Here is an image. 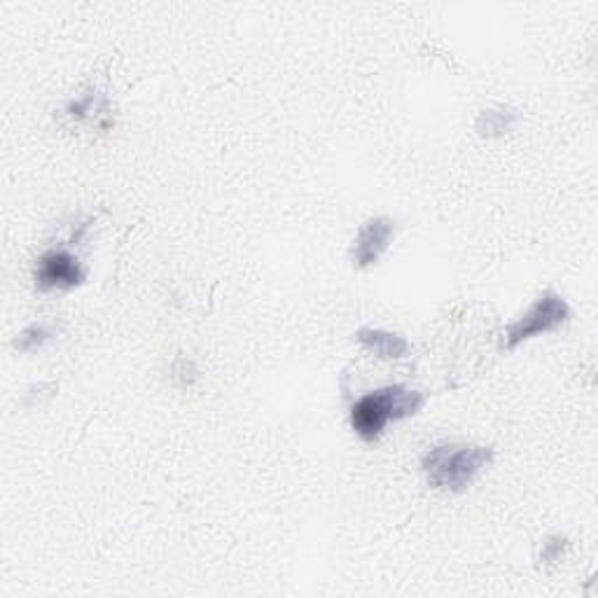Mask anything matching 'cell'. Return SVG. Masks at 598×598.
<instances>
[{
  "label": "cell",
  "mask_w": 598,
  "mask_h": 598,
  "mask_svg": "<svg viewBox=\"0 0 598 598\" xmlns=\"http://www.w3.org/2000/svg\"><path fill=\"white\" fill-rule=\"evenodd\" d=\"M356 339L373 350L375 356L379 358H386V360H394V358H405L409 354V342L402 339L400 335H394V333H386V329H373V327H365L360 329V333L356 335Z\"/></svg>",
  "instance_id": "6"
},
{
  "label": "cell",
  "mask_w": 598,
  "mask_h": 598,
  "mask_svg": "<svg viewBox=\"0 0 598 598\" xmlns=\"http://www.w3.org/2000/svg\"><path fill=\"white\" fill-rule=\"evenodd\" d=\"M493 449L480 444H440L423 457V474L432 489L463 493L491 465Z\"/></svg>",
  "instance_id": "2"
},
{
  "label": "cell",
  "mask_w": 598,
  "mask_h": 598,
  "mask_svg": "<svg viewBox=\"0 0 598 598\" xmlns=\"http://www.w3.org/2000/svg\"><path fill=\"white\" fill-rule=\"evenodd\" d=\"M396 237V222L390 218H375L367 220L356 239L354 245V264L360 266V270H367L381 260V255L388 251L390 241Z\"/></svg>",
  "instance_id": "5"
},
{
  "label": "cell",
  "mask_w": 598,
  "mask_h": 598,
  "mask_svg": "<svg viewBox=\"0 0 598 598\" xmlns=\"http://www.w3.org/2000/svg\"><path fill=\"white\" fill-rule=\"evenodd\" d=\"M568 318H570L568 302L559 293L547 291L538 300H535V304L528 308V312L522 318H517L512 325H507L503 346L507 350H514L520 344H524V342H528L533 337L554 333V329H559Z\"/></svg>",
  "instance_id": "3"
},
{
  "label": "cell",
  "mask_w": 598,
  "mask_h": 598,
  "mask_svg": "<svg viewBox=\"0 0 598 598\" xmlns=\"http://www.w3.org/2000/svg\"><path fill=\"white\" fill-rule=\"evenodd\" d=\"M85 281V270L66 251H50L38 260L35 266V287L40 293L50 291H71Z\"/></svg>",
  "instance_id": "4"
},
{
  "label": "cell",
  "mask_w": 598,
  "mask_h": 598,
  "mask_svg": "<svg viewBox=\"0 0 598 598\" xmlns=\"http://www.w3.org/2000/svg\"><path fill=\"white\" fill-rule=\"evenodd\" d=\"M423 402V394L407 386H386L373 390V394L363 396L350 407V428L365 442H375L390 421L415 417Z\"/></svg>",
  "instance_id": "1"
},
{
  "label": "cell",
  "mask_w": 598,
  "mask_h": 598,
  "mask_svg": "<svg viewBox=\"0 0 598 598\" xmlns=\"http://www.w3.org/2000/svg\"><path fill=\"white\" fill-rule=\"evenodd\" d=\"M514 119H517V115H514L512 111H484L478 119V129L482 136H501L505 132H510V127L514 125Z\"/></svg>",
  "instance_id": "7"
},
{
  "label": "cell",
  "mask_w": 598,
  "mask_h": 598,
  "mask_svg": "<svg viewBox=\"0 0 598 598\" xmlns=\"http://www.w3.org/2000/svg\"><path fill=\"white\" fill-rule=\"evenodd\" d=\"M570 543L564 538V535H552V538L543 545V554H541V559L545 564H556V562H562L564 559V554L568 552Z\"/></svg>",
  "instance_id": "9"
},
{
  "label": "cell",
  "mask_w": 598,
  "mask_h": 598,
  "mask_svg": "<svg viewBox=\"0 0 598 598\" xmlns=\"http://www.w3.org/2000/svg\"><path fill=\"white\" fill-rule=\"evenodd\" d=\"M50 337H52V327L45 325V323H38V325L27 327L24 333L19 335V339H17L14 346L19 350H24V354H29V350H35V348L43 346Z\"/></svg>",
  "instance_id": "8"
}]
</instances>
